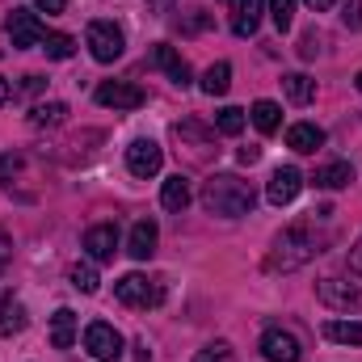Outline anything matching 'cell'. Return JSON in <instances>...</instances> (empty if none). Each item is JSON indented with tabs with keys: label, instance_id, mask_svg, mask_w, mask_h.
I'll return each mask as SVG.
<instances>
[{
	"label": "cell",
	"instance_id": "5b68a950",
	"mask_svg": "<svg viewBox=\"0 0 362 362\" xmlns=\"http://www.w3.org/2000/svg\"><path fill=\"white\" fill-rule=\"evenodd\" d=\"M85 42H89V51H93V59H97V64H114V59L122 55V47H127L122 30H118L114 21H89Z\"/></svg>",
	"mask_w": 362,
	"mask_h": 362
},
{
	"label": "cell",
	"instance_id": "5bb4252c",
	"mask_svg": "<svg viewBox=\"0 0 362 362\" xmlns=\"http://www.w3.org/2000/svg\"><path fill=\"white\" fill-rule=\"evenodd\" d=\"M262 13H266V0H236L232 4V34L236 38H253L257 25H262Z\"/></svg>",
	"mask_w": 362,
	"mask_h": 362
},
{
	"label": "cell",
	"instance_id": "9c48e42d",
	"mask_svg": "<svg viewBox=\"0 0 362 362\" xmlns=\"http://www.w3.org/2000/svg\"><path fill=\"white\" fill-rule=\"evenodd\" d=\"M299 189H303V173H299L295 165H278V169L270 173L266 198H270L274 206H286V202H295V198H299Z\"/></svg>",
	"mask_w": 362,
	"mask_h": 362
},
{
	"label": "cell",
	"instance_id": "277c9868",
	"mask_svg": "<svg viewBox=\"0 0 362 362\" xmlns=\"http://www.w3.org/2000/svg\"><path fill=\"white\" fill-rule=\"evenodd\" d=\"M316 299L333 312H362V286L346 278H320L316 282Z\"/></svg>",
	"mask_w": 362,
	"mask_h": 362
},
{
	"label": "cell",
	"instance_id": "d6a6232c",
	"mask_svg": "<svg viewBox=\"0 0 362 362\" xmlns=\"http://www.w3.org/2000/svg\"><path fill=\"white\" fill-rule=\"evenodd\" d=\"M34 8H38V13H47V17H59V13L68 8V0H34Z\"/></svg>",
	"mask_w": 362,
	"mask_h": 362
},
{
	"label": "cell",
	"instance_id": "9a60e30c",
	"mask_svg": "<svg viewBox=\"0 0 362 362\" xmlns=\"http://www.w3.org/2000/svg\"><path fill=\"white\" fill-rule=\"evenodd\" d=\"M156 240H160V232H156V223H152V219H139V223L131 228V240H127V253H131L135 262H148V257L156 253Z\"/></svg>",
	"mask_w": 362,
	"mask_h": 362
},
{
	"label": "cell",
	"instance_id": "f1b7e54d",
	"mask_svg": "<svg viewBox=\"0 0 362 362\" xmlns=\"http://www.w3.org/2000/svg\"><path fill=\"white\" fill-rule=\"evenodd\" d=\"M270 21L278 25V34H286L295 21V0H270Z\"/></svg>",
	"mask_w": 362,
	"mask_h": 362
},
{
	"label": "cell",
	"instance_id": "836d02e7",
	"mask_svg": "<svg viewBox=\"0 0 362 362\" xmlns=\"http://www.w3.org/2000/svg\"><path fill=\"white\" fill-rule=\"evenodd\" d=\"M17 169H21V156H13V152H8V156H0V181H8Z\"/></svg>",
	"mask_w": 362,
	"mask_h": 362
},
{
	"label": "cell",
	"instance_id": "4316f807",
	"mask_svg": "<svg viewBox=\"0 0 362 362\" xmlns=\"http://www.w3.org/2000/svg\"><path fill=\"white\" fill-rule=\"evenodd\" d=\"M42 51H47L51 59H72V55H76V38H72V34H47V38H42Z\"/></svg>",
	"mask_w": 362,
	"mask_h": 362
},
{
	"label": "cell",
	"instance_id": "f35d334b",
	"mask_svg": "<svg viewBox=\"0 0 362 362\" xmlns=\"http://www.w3.org/2000/svg\"><path fill=\"white\" fill-rule=\"evenodd\" d=\"M42 85H47L42 76H25V81H21V93H38Z\"/></svg>",
	"mask_w": 362,
	"mask_h": 362
},
{
	"label": "cell",
	"instance_id": "d590c367",
	"mask_svg": "<svg viewBox=\"0 0 362 362\" xmlns=\"http://www.w3.org/2000/svg\"><path fill=\"white\" fill-rule=\"evenodd\" d=\"M8 257H13V240H8V232L0 228V270L8 266Z\"/></svg>",
	"mask_w": 362,
	"mask_h": 362
},
{
	"label": "cell",
	"instance_id": "6da1fadb",
	"mask_svg": "<svg viewBox=\"0 0 362 362\" xmlns=\"http://www.w3.org/2000/svg\"><path fill=\"white\" fill-rule=\"evenodd\" d=\"M202 206L211 215H223V219H240L257 206V189L236 173H219V177L202 181Z\"/></svg>",
	"mask_w": 362,
	"mask_h": 362
},
{
	"label": "cell",
	"instance_id": "1f68e13d",
	"mask_svg": "<svg viewBox=\"0 0 362 362\" xmlns=\"http://www.w3.org/2000/svg\"><path fill=\"white\" fill-rule=\"evenodd\" d=\"M206 25H211V17H206V13H194V17L181 21V34H198V30H206Z\"/></svg>",
	"mask_w": 362,
	"mask_h": 362
},
{
	"label": "cell",
	"instance_id": "2e32d148",
	"mask_svg": "<svg viewBox=\"0 0 362 362\" xmlns=\"http://www.w3.org/2000/svg\"><path fill=\"white\" fill-rule=\"evenodd\" d=\"M312 181H316L320 189H346V185L354 181V165H350V160H329V165L316 169Z\"/></svg>",
	"mask_w": 362,
	"mask_h": 362
},
{
	"label": "cell",
	"instance_id": "30bf717a",
	"mask_svg": "<svg viewBox=\"0 0 362 362\" xmlns=\"http://www.w3.org/2000/svg\"><path fill=\"white\" fill-rule=\"evenodd\" d=\"M148 64H152V68H160V72H165V76H169L177 89H185V85L194 81V76H189V64L181 59V55L173 51V47H169V42H156V47L148 51Z\"/></svg>",
	"mask_w": 362,
	"mask_h": 362
},
{
	"label": "cell",
	"instance_id": "4dcf8cb0",
	"mask_svg": "<svg viewBox=\"0 0 362 362\" xmlns=\"http://www.w3.org/2000/svg\"><path fill=\"white\" fill-rule=\"evenodd\" d=\"M228 354H232V350H228V341H215V346L198 350V354H194V362H223Z\"/></svg>",
	"mask_w": 362,
	"mask_h": 362
},
{
	"label": "cell",
	"instance_id": "7a4b0ae2",
	"mask_svg": "<svg viewBox=\"0 0 362 362\" xmlns=\"http://www.w3.org/2000/svg\"><path fill=\"white\" fill-rule=\"evenodd\" d=\"M316 253H320V240H316V232H312L308 223L282 228V232L274 236L270 253H266V270H274V274H291V270H299V266H308Z\"/></svg>",
	"mask_w": 362,
	"mask_h": 362
},
{
	"label": "cell",
	"instance_id": "8fae6325",
	"mask_svg": "<svg viewBox=\"0 0 362 362\" xmlns=\"http://www.w3.org/2000/svg\"><path fill=\"white\" fill-rule=\"evenodd\" d=\"M97 101L105 110H139L144 105V89L127 85V81H105V85H97Z\"/></svg>",
	"mask_w": 362,
	"mask_h": 362
},
{
	"label": "cell",
	"instance_id": "4fadbf2b",
	"mask_svg": "<svg viewBox=\"0 0 362 362\" xmlns=\"http://www.w3.org/2000/svg\"><path fill=\"white\" fill-rule=\"evenodd\" d=\"M262 354L266 362H299V341H295V333H286V329H270L266 337H262Z\"/></svg>",
	"mask_w": 362,
	"mask_h": 362
},
{
	"label": "cell",
	"instance_id": "7c38bea8",
	"mask_svg": "<svg viewBox=\"0 0 362 362\" xmlns=\"http://www.w3.org/2000/svg\"><path fill=\"white\" fill-rule=\"evenodd\" d=\"M85 253H89L93 262H114V253H118V228L114 223H93L89 232H85Z\"/></svg>",
	"mask_w": 362,
	"mask_h": 362
},
{
	"label": "cell",
	"instance_id": "8992f818",
	"mask_svg": "<svg viewBox=\"0 0 362 362\" xmlns=\"http://www.w3.org/2000/svg\"><path fill=\"white\" fill-rule=\"evenodd\" d=\"M4 30H8V38H13V47H17V51L42 47V38H47V30H42V21H38V13H34V8H13V13H8V21H4Z\"/></svg>",
	"mask_w": 362,
	"mask_h": 362
},
{
	"label": "cell",
	"instance_id": "ac0fdd59",
	"mask_svg": "<svg viewBox=\"0 0 362 362\" xmlns=\"http://www.w3.org/2000/svg\"><path fill=\"white\" fill-rule=\"evenodd\" d=\"M320 144H325V131L316 122H295L286 131V148H295V152H316Z\"/></svg>",
	"mask_w": 362,
	"mask_h": 362
},
{
	"label": "cell",
	"instance_id": "83f0119b",
	"mask_svg": "<svg viewBox=\"0 0 362 362\" xmlns=\"http://www.w3.org/2000/svg\"><path fill=\"white\" fill-rule=\"evenodd\" d=\"M68 278H72V286H76V291H85V295H93V291L101 286V282H97V270H93L89 262H76V266L68 270Z\"/></svg>",
	"mask_w": 362,
	"mask_h": 362
},
{
	"label": "cell",
	"instance_id": "44dd1931",
	"mask_svg": "<svg viewBox=\"0 0 362 362\" xmlns=\"http://www.w3.org/2000/svg\"><path fill=\"white\" fill-rule=\"evenodd\" d=\"M64 118H68V105H64V101H42V105L30 110V127H34V131L64 127Z\"/></svg>",
	"mask_w": 362,
	"mask_h": 362
},
{
	"label": "cell",
	"instance_id": "52a82bcc",
	"mask_svg": "<svg viewBox=\"0 0 362 362\" xmlns=\"http://www.w3.org/2000/svg\"><path fill=\"white\" fill-rule=\"evenodd\" d=\"M85 350H89L97 362H118L122 358V333L105 320H93L85 329Z\"/></svg>",
	"mask_w": 362,
	"mask_h": 362
},
{
	"label": "cell",
	"instance_id": "603a6c76",
	"mask_svg": "<svg viewBox=\"0 0 362 362\" xmlns=\"http://www.w3.org/2000/svg\"><path fill=\"white\" fill-rule=\"evenodd\" d=\"M325 337L337 346H362V320H325Z\"/></svg>",
	"mask_w": 362,
	"mask_h": 362
},
{
	"label": "cell",
	"instance_id": "b9f144b4",
	"mask_svg": "<svg viewBox=\"0 0 362 362\" xmlns=\"http://www.w3.org/2000/svg\"><path fill=\"white\" fill-rule=\"evenodd\" d=\"M8 93H13V89H8V81H4V76H0V105H4V101H8Z\"/></svg>",
	"mask_w": 362,
	"mask_h": 362
},
{
	"label": "cell",
	"instance_id": "f546056e",
	"mask_svg": "<svg viewBox=\"0 0 362 362\" xmlns=\"http://www.w3.org/2000/svg\"><path fill=\"white\" fill-rule=\"evenodd\" d=\"M341 25L346 30H362V0H346L341 4Z\"/></svg>",
	"mask_w": 362,
	"mask_h": 362
},
{
	"label": "cell",
	"instance_id": "e0dca14e",
	"mask_svg": "<svg viewBox=\"0 0 362 362\" xmlns=\"http://www.w3.org/2000/svg\"><path fill=\"white\" fill-rule=\"evenodd\" d=\"M72 341H76V312L72 308H59L51 316V346L55 350H72Z\"/></svg>",
	"mask_w": 362,
	"mask_h": 362
},
{
	"label": "cell",
	"instance_id": "ffe728a7",
	"mask_svg": "<svg viewBox=\"0 0 362 362\" xmlns=\"http://www.w3.org/2000/svg\"><path fill=\"white\" fill-rule=\"evenodd\" d=\"M189 181L181 177V173H173V177L165 181V189H160V202H165V211H173V215H181L185 206H189Z\"/></svg>",
	"mask_w": 362,
	"mask_h": 362
},
{
	"label": "cell",
	"instance_id": "74e56055",
	"mask_svg": "<svg viewBox=\"0 0 362 362\" xmlns=\"http://www.w3.org/2000/svg\"><path fill=\"white\" fill-rule=\"evenodd\" d=\"M262 160V148H240V165H257Z\"/></svg>",
	"mask_w": 362,
	"mask_h": 362
},
{
	"label": "cell",
	"instance_id": "e575fe53",
	"mask_svg": "<svg viewBox=\"0 0 362 362\" xmlns=\"http://www.w3.org/2000/svg\"><path fill=\"white\" fill-rule=\"evenodd\" d=\"M316 51H320V38H316V30H312V34H303V47H299V55H303V59H316Z\"/></svg>",
	"mask_w": 362,
	"mask_h": 362
},
{
	"label": "cell",
	"instance_id": "7bdbcfd3",
	"mask_svg": "<svg viewBox=\"0 0 362 362\" xmlns=\"http://www.w3.org/2000/svg\"><path fill=\"white\" fill-rule=\"evenodd\" d=\"M354 85H358V89H362V72H358V81H354Z\"/></svg>",
	"mask_w": 362,
	"mask_h": 362
},
{
	"label": "cell",
	"instance_id": "7402d4cb",
	"mask_svg": "<svg viewBox=\"0 0 362 362\" xmlns=\"http://www.w3.org/2000/svg\"><path fill=\"white\" fill-rule=\"evenodd\" d=\"M282 93H286L291 105H308L316 97V81L303 76V72H291V76H282Z\"/></svg>",
	"mask_w": 362,
	"mask_h": 362
},
{
	"label": "cell",
	"instance_id": "484cf974",
	"mask_svg": "<svg viewBox=\"0 0 362 362\" xmlns=\"http://www.w3.org/2000/svg\"><path fill=\"white\" fill-rule=\"evenodd\" d=\"M245 122H249V118H245V110H240V105H223V110L215 114L219 135H240V131H245Z\"/></svg>",
	"mask_w": 362,
	"mask_h": 362
},
{
	"label": "cell",
	"instance_id": "d4e9b609",
	"mask_svg": "<svg viewBox=\"0 0 362 362\" xmlns=\"http://www.w3.org/2000/svg\"><path fill=\"white\" fill-rule=\"evenodd\" d=\"M249 118H253V127H257L262 135H274V131L282 127V105H278V101H257Z\"/></svg>",
	"mask_w": 362,
	"mask_h": 362
},
{
	"label": "cell",
	"instance_id": "ab89813d",
	"mask_svg": "<svg viewBox=\"0 0 362 362\" xmlns=\"http://www.w3.org/2000/svg\"><path fill=\"white\" fill-rule=\"evenodd\" d=\"M148 4V13H169V0H144Z\"/></svg>",
	"mask_w": 362,
	"mask_h": 362
},
{
	"label": "cell",
	"instance_id": "cb8c5ba5",
	"mask_svg": "<svg viewBox=\"0 0 362 362\" xmlns=\"http://www.w3.org/2000/svg\"><path fill=\"white\" fill-rule=\"evenodd\" d=\"M25 325H30L25 308H21L17 299H4V303H0V337H13V333H21Z\"/></svg>",
	"mask_w": 362,
	"mask_h": 362
},
{
	"label": "cell",
	"instance_id": "8d00e7d4",
	"mask_svg": "<svg viewBox=\"0 0 362 362\" xmlns=\"http://www.w3.org/2000/svg\"><path fill=\"white\" fill-rule=\"evenodd\" d=\"M350 270H354V274L362 278V236H358V245L350 249Z\"/></svg>",
	"mask_w": 362,
	"mask_h": 362
},
{
	"label": "cell",
	"instance_id": "ba28073f",
	"mask_svg": "<svg viewBox=\"0 0 362 362\" xmlns=\"http://www.w3.org/2000/svg\"><path fill=\"white\" fill-rule=\"evenodd\" d=\"M160 165H165V152H160L156 139H135V144L127 148V169H131L135 177H156Z\"/></svg>",
	"mask_w": 362,
	"mask_h": 362
},
{
	"label": "cell",
	"instance_id": "60d3db41",
	"mask_svg": "<svg viewBox=\"0 0 362 362\" xmlns=\"http://www.w3.org/2000/svg\"><path fill=\"white\" fill-rule=\"evenodd\" d=\"M303 4H308V8H316V13H325V8H333L337 0H303Z\"/></svg>",
	"mask_w": 362,
	"mask_h": 362
},
{
	"label": "cell",
	"instance_id": "d6986e66",
	"mask_svg": "<svg viewBox=\"0 0 362 362\" xmlns=\"http://www.w3.org/2000/svg\"><path fill=\"white\" fill-rule=\"evenodd\" d=\"M198 89L206 93V97H223V93L232 89V64H228V59H219V64H211V68L202 72V81H198Z\"/></svg>",
	"mask_w": 362,
	"mask_h": 362
},
{
	"label": "cell",
	"instance_id": "3957f363",
	"mask_svg": "<svg viewBox=\"0 0 362 362\" xmlns=\"http://www.w3.org/2000/svg\"><path fill=\"white\" fill-rule=\"evenodd\" d=\"M114 295H118V303L148 312V308H160L165 303V282L160 278H148V274H122L114 282Z\"/></svg>",
	"mask_w": 362,
	"mask_h": 362
},
{
	"label": "cell",
	"instance_id": "ee69618b",
	"mask_svg": "<svg viewBox=\"0 0 362 362\" xmlns=\"http://www.w3.org/2000/svg\"><path fill=\"white\" fill-rule=\"evenodd\" d=\"M4 299H8V295H4V291H0V303H4Z\"/></svg>",
	"mask_w": 362,
	"mask_h": 362
}]
</instances>
